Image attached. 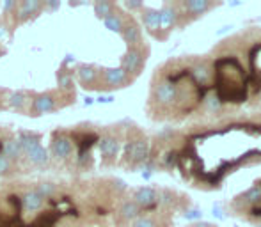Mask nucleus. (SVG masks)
Wrapping results in <instances>:
<instances>
[{"label":"nucleus","mask_w":261,"mask_h":227,"mask_svg":"<svg viewBox=\"0 0 261 227\" xmlns=\"http://www.w3.org/2000/svg\"><path fill=\"white\" fill-rule=\"evenodd\" d=\"M27 103H29V96H27V93H23V91H14V93L9 94V107L14 108V110L21 112Z\"/></svg>","instance_id":"nucleus-20"},{"label":"nucleus","mask_w":261,"mask_h":227,"mask_svg":"<svg viewBox=\"0 0 261 227\" xmlns=\"http://www.w3.org/2000/svg\"><path fill=\"white\" fill-rule=\"evenodd\" d=\"M119 215H121V218H123V220L134 222L135 218L142 215V210L130 199V201H126V203H123V206H121V210H119Z\"/></svg>","instance_id":"nucleus-16"},{"label":"nucleus","mask_w":261,"mask_h":227,"mask_svg":"<svg viewBox=\"0 0 261 227\" xmlns=\"http://www.w3.org/2000/svg\"><path fill=\"white\" fill-rule=\"evenodd\" d=\"M2 155L6 156L7 160H18L21 155H23V149H21V146H20V142L18 140H7L6 144H4V148H2Z\"/></svg>","instance_id":"nucleus-18"},{"label":"nucleus","mask_w":261,"mask_h":227,"mask_svg":"<svg viewBox=\"0 0 261 227\" xmlns=\"http://www.w3.org/2000/svg\"><path fill=\"white\" fill-rule=\"evenodd\" d=\"M16 6H18V4L14 2V0H7V2H4V4H2V9L6 11V13H9V11L16 9Z\"/></svg>","instance_id":"nucleus-29"},{"label":"nucleus","mask_w":261,"mask_h":227,"mask_svg":"<svg viewBox=\"0 0 261 227\" xmlns=\"http://www.w3.org/2000/svg\"><path fill=\"white\" fill-rule=\"evenodd\" d=\"M114 98L112 96H100L98 98V103H112Z\"/></svg>","instance_id":"nucleus-32"},{"label":"nucleus","mask_w":261,"mask_h":227,"mask_svg":"<svg viewBox=\"0 0 261 227\" xmlns=\"http://www.w3.org/2000/svg\"><path fill=\"white\" fill-rule=\"evenodd\" d=\"M76 76L84 87H93L100 80V69L91 64H80L76 68Z\"/></svg>","instance_id":"nucleus-10"},{"label":"nucleus","mask_w":261,"mask_h":227,"mask_svg":"<svg viewBox=\"0 0 261 227\" xmlns=\"http://www.w3.org/2000/svg\"><path fill=\"white\" fill-rule=\"evenodd\" d=\"M84 103H86V105H93L94 101H93V98H86V101H84Z\"/></svg>","instance_id":"nucleus-34"},{"label":"nucleus","mask_w":261,"mask_h":227,"mask_svg":"<svg viewBox=\"0 0 261 227\" xmlns=\"http://www.w3.org/2000/svg\"><path fill=\"white\" fill-rule=\"evenodd\" d=\"M132 201H134L141 210H151V208H155L158 204V190L151 188V186H142V188H137L134 192Z\"/></svg>","instance_id":"nucleus-7"},{"label":"nucleus","mask_w":261,"mask_h":227,"mask_svg":"<svg viewBox=\"0 0 261 227\" xmlns=\"http://www.w3.org/2000/svg\"><path fill=\"white\" fill-rule=\"evenodd\" d=\"M148 57H149V46L148 45L137 46V48H128L126 53L121 57L119 68L135 82V78L141 76L142 69H144L146 62H148Z\"/></svg>","instance_id":"nucleus-3"},{"label":"nucleus","mask_w":261,"mask_h":227,"mask_svg":"<svg viewBox=\"0 0 261 227\" xmlns=\"http://www.w3.org/2000/svg\"><path fill=\"white\" fill-rule=\"evenodd\" d=\"M100 78L103 80L107 89H123L134 83V80L121 68H100Z\"/></svg>","instance_id":"nucleus-6"},{"label":"nucleus","mask_w":261,"mask_h":227,"mask_svg":"<svg viewBox=\"0 0 261 227\" xmlns=\"http://www.w3.org/2000/svg\"><path fill=\"white\" fill-rule=\"evenodd\" d=\"M43 6H45L48 11H57L59 7H61V2H45Z\"/></svg>","instance_id":"nucleus-30"},{"label":"nucleus","mask_w":261,"mask_h":227,"mask_svg":"<svg viewBox=\"0 0 261 227\" xmlns=\"http://www.w3.org/2000/svg\"><path fill=\"white\" fill-rule=\"evenodd\" d=\"M179 7V29H185L192 21L203 18L204 14L212 13L213 9L220 7V2L213 0H183L178 2Z\"/></svg>","instance_id":"nucleus-2"},{"label":"nucleus","mask_w":261,"mask_h":227,"mask_svg":"<svg viewBox=\"0 0 261 227\" xmlns=\"http://www.w3.org/2000/svg\"><path fill=\"white\" fill-rule=\"evenodd\" d=\"M23 155L27 156V160L34 165H46L50 160V153L48 149H45L41 144H34L31 148H27L23 151Z\"/></svg>","instance_id":"nucleus-11"},{"label":"nucleus","mask_w":261,"mask_h":227,"mask_svg":"<svg viewBox=\"0 0 261 227\" xmlns=\"http://www.w3.org/2000/svg\"><path fill=\"white\" fill-rule=\"evenodd\" d=\"M43 204H45V197H43L41 193L36 192V190L29 192L27 195L23 197V208L27 211H38V210H41Z\"/></svg>","instance_id":"nucleus-17"},{"label":"nucleus","mask_w":261,"mask_h":227,"mask_svg":"<svg viewBox=\"0 0 261 227\" xmlns=\"http://www.w3.org/2000/svg\"><path fill=\"white\" fill-rule=\"evenodd\" d=\"M43 7V2L39 0H23L16 6L18 9V20L20 21H25L27 18H31L32 14H36L39 9Z\"/></svg>","instance_id":"nucleus-14"},{"label":"nucleus","mask_w":261,"mask_h":227,"mask_svg":"<svg viewBox=\"0 0 261 227\" xmlns=\"http://www.w3.org/2000/svg\"><path fill=\"white\" fill-rule=\"evenodd\" d=\"M121 142L116 137H103L100 140V153L105 158H116L119 153Z\"/></svg>","instance_id":"nucleus-15"},{"label":"nucleus","mask_w":261,"mask_h":227,"mask_svg":"<svg viewBox=\"0 0 261 227\" xmlns=\"http://www.w3.org/2000/svg\"><path fill=\"white\" fill-rule=\"evenodd\" d=\"M32 110L36 116H43V114H50L55 110V100L52 94H39L32 101Z\"/></svg>","instance_id":"nucleus-12"},{"label":"nucleus","mask_w":261,"mask_h":227,"mask_svg":"<svg viewBox=\"0 0 261 227\" xmlns=\"http://www.w3.org/2000/svg\"><path fill=\"white\" fill-rule=\"evenodd\" d=\"M141 18H142V23L144 27L148 29V32L153 36V38L160 39L162 41V36H160V14H158V9H153V7L144 6V9L141 11Z\"/></svg>","instance_id":"nucleus-9"},{"label":"nucleus","mask_w":261,"mask_h":227,"mask_svg":"<svg viewBox=\"0 0 261 227\" xmlns=\"http://www.w3.org/2000/svg\"><path fill=\"white\" fill-rule=\"evenodd\" d=\"M124 156L135 169H142L149 158L148 138H134V140L128 142L126 148H124Z\"/></svg>","instance_id":"nucleus-5"},{"label":"nucleus","mask_w":261,"mask_h":227,"mask_svg":"<svg viewBox=\"0 0 261 227\" xmlns=\"http://www.w3.org/2000/svg\"><path fill=\"white\" fill-rule=\"evenodd\" d=\"M57 86L61 91H73V76L66 69L57 71Z\"/></svg>","instance_id":"nucleus-22"},{"label":"nucleus","mask_w":261,"mask_h":227,"mask_svg":"<svg viewBox=\"0 0 261 227\" xmlns=\"http://www.w3.org/2000/svg\"><path fill=\"white\" fill-rule=\"evenodd\" d=\"M11 169V162L4 155H0V174H6Z\"/></svg>","instance_id":"nucleus-25"},{"label":"nucleus","mask_w":261,"mask_h":227,"mask_svg":"<svg viewBox=\"0 0 261 227\" xmlns=\"http://www.w3.org/2000/svg\"><path fill=\"white\" fill-rule=\"evenodd\" d=\"M7 34H9V29H7V25L6 23H0V43L6 41Z\"/></svg>","instance_id":"nucleus-28"},{"label":"nucleus","mask_w":261,"mask_h":227,"mask_svg":"<svg viewBox=\"0 0 261 227\" xmlns=\"http://www.w3.org/2000/svg\"><path fill=\"white\" fill-rule=\"evenodd\" d=\"M93 9H94V14H96L100 20H105L109 14L114 13L116 6L112 2H107V0H98V2L93 4Z\"/></svg>","instance_id":"nucleus-21"},{"label":"nucleus","mask_w":261,"mask_h":227,"mask_svg":"<svg viewBox=\"0 0 261 227\" xmlns=\"http://www.w3.org/2000/svg\"><path fill=\"white\" fill-rule=\"evenodd\" d=\"M38 193H41L43 197H48V195H54L55 193V186L52 185V183H43V185H39L38 186V190H36Z\"/></svg>","instance_id":"nucleus-24"},{"label":"nucleus","mask_w":261,"mask_h":227,"mask_svg":"<svg viewBox=\"0 0 261 227\" xmlns=\"http://www.w3.org/2000/svg\"><path fill=\"white\" fill-rule=\"evenodd\" d=\"M160 14V36L162 41L169 38L174 29H179V7L178 2H165L162 9H158Z\"/></svg>","instance_id":"nucleus-4"},{"label":"nucleus","mask_w":261,"mask_h":227,"mask_svg":"<svg viewBox=\"0 0 261 227\" xmlns=\"http://www.w3.org/2000/svg\"><path fill=\"white\" fill-rule=\"evenodd\" d=\"M123 36L124 43H126L128 48H137V46H142L144 45V38H142V29L139 27V23H135L134 20H128L124 21V27H123Z\"/></svg>","instance_id":"nucleus-8"},{"label":"nucleus","mask_w":261,"mask_h":227,"mask_svg":"<svg viewBox=\"0 0 261 227\" xmlns=\"http://www.w3.org/2000/svg\"><path fill=\"white\" fill-rule=\"evenodd\" d=\"M251 107L256 108V110H261V89L251 98Z\"/></svg>","instance_id":"nucleus-26"},{"label":"nucleus","mask_w":261,"mask_h":227,"mask_svg":"<svg viewBox=\"0 0 261 227\" xmlns=\"http://www.w3.org/2000/svg\"><path fill=\"white\" fill-rule=\"evenodd\" d=\"M187 227H217L215 224H210V222H196V224H190Z\"/></svg>","instance_id":"nucleus-31"},{"label":"nucleus","mask_w":261,"mask_h":227,"mask_svg":"<svg viewBox=\"0 0 261 227\" xmlns=\"http://www.w3.org/2000/svg\"><path fill=\"white\" fill-rule=\"evenodd\" d=\"M126 9H130V11H142L144 9V4L142 2H124L123 4Z\"/></svg>","instance_id":"nucleus-27"},{"label":"nucleus","mask_w":261,"mask_h":227,"mask_svg":"<svg viewBox=\"0 0 261 227\" xmlns=\"http://www.w3.org/2000/svg\"><path fill=\"white\" fill-rule=\"evenodd\" d=\"M153 107L164 114H174L176 110V100H178V87H176L174 75L171 73H156L155 82L151 87Z\"/></svg>","instance_id":"nucleus-1"},{"label":"nucleus","mask_w":261,"mask_h":227,"mask_svg":"<svg viewBox=\"0 0 261 227\" xmlns=\"http://www.w3.org/2000/svg\"><path fill=\"white\" fill-rule=\"evenodd\" d=\"M130 227H158V222L151 215H141V217H137L132 222Z\"/></svg>","instance_id":"nucleus-23"},{"label":"nucleus","mask_w":261,"mask_h":227,"mask_svg":"<svg viewBox=\"0 0 261 227\" xmlns=\"http://www.w3.org/2000/svg\"><path fill=\"white\" fill-rule=\"evenodd\" d=\"M50 153L55 158H68L73 153V142L69 140L68 137H59L52 142V148H50Z\"/></svg>","instance_id":"nucleus-13"},{"label":"nucleus","mask_w":261,"mask_h":227,"mask_svg":"<svg viewBox=\"0 0 261 227\" xmlns=\"http://www.w3.org/2000/svg\"><path fill=\"white\" fill-rule=\"evenodd\" d=\"M103 25H105V29H109L110 32H117V34H121V32H123V27H124V18L117 13H112L103 20Z\"/></svg>","instance_id":"nucleus-19"},{"label":"nucleus","mask_w":261,"mask_h":227,"mask_svg":"<svg viewBox=\"0 0 261 227\" xmlns=\"http://www.w3.org/2000/svg\"><path fill=\"white\" fill-rule=\"evenodd\" d=\"M69 62H75V55H71V53H68V55H66V59H64V62H62V64H69Z\"/></svg>","instance_id":"nucleus-33"}]
</instances>
